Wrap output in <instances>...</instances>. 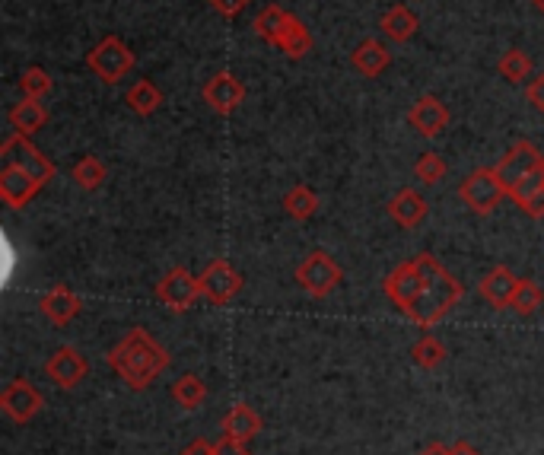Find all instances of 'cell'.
<instances>
[{
	"mask_svg": "<svg viewBox=\"0 0 544 455\" xmlns=\"http://www.w3.org/2000/svg\"><path fill=\"white\" fill-rule=\"evenodd\" d=\"M0 160L10 163V166L26 169V172L35 175V179H39L42 185L55 179V163H51L48 156L32 144V137H26V134H16V131H13V134L4 140V147H0Z\"/></svg>",
	"mask_w": 544,
	"mask_h": 455,
	"instance_id": "6",
	"label": "cell"
},
{
	"mask_svg": "<svg viewBox=\"0 0 544 455\" xmlns=\"http://www.w3.org/2000/svg\"><path fill=\"white\" fill-rule=\"evenodd\" d=\"M201 293V277H195L188 268H172L160 277L156 284V300L172 312H185L198 303Z\"/></svg>",
	"mask_w": 544,
	"mask_h": 455,
	"instance_id": "7",
	"label": "cell"
},
{
	"mask_svg": "<svg viewBox=\"0 0 544 455\" xmlns=\"http://www.w3.org/2000/svg\"><path fill=\"white\" fill-rule=\"evenodd\" d=\"M70 179H74L83 191H96V188H102L105 179H109V169H105V163L96 160V156H83V160H77L74 169H70Z\"/></svg>",
	"mask_w": 544,
	"mask_h": 455,
	"instance_id": "28",
	"label": "cell"
},
{
	"mask_svg": "<svg viewBox=\"0 0 544 455\" xmlns=\"http://www.w3.org/2000/svg\"><path fill=\"white\" fill-rule=\"evenodd\" d=\"M204 102L214 109L217 115H233L239 105L245 102V86L239 77H233L230 70H220V74H214L201 90Z\"/></svg>",
	"mask_w": 544,
	"mask_h": 455,
	"instance_id": "12",
	"label": "cell"
},
{
	"mask_svg": "<svg viewBox=\"0 0 544 455\" xmlns=\"http://www.w3.org/2000/svg\"><path fill=\"white\" fill-rule=\"evenodd\" d=\"M287 20H290V10L271 4V7H265V10L258 13V20H255V35H258L261 42L274 45V39L280 35V29H284Z\"/></svg>",
	"mask_w": 544,
	"mask_h": 455,
	"instance_id": "31",
	"label": "cell"
},
{
	"mask_svg": "<svg viewBox=\"0 0 544 455\" xmlns=\"http://www.w3.org/2000/svg\"><path fill=\"white\" fill-rule=\"evenodd\" d=\"M220 427H223V436H233V440L249 443L261 430H265V420H261V414L255 408H249V405H233L230 411L223 414Z\"/></svg>",
	"mask_w": 544,
	"mask_h": 455,
	"instance_id": "19",
	"label": "cell"
},
{
	"mask_svg": "<svg viewBox=\"0 0 544 455\" xmlns=\"http://www.w3.org/2000/svg\"><path fill=\"white\" fill-rule=\"evenodd\" d=\"M42 315L51 322V325H70L80 315V309H83V303H80V296L70 290V287H64V284H55L51 287L45 296H42Z\"/></svg>",
	"mask_w": 544,
	"mask_h": 455,
	"instance_id": "17",
	"label": "cell"
},
{
	"mask_svg": "<svg viewBox=\"0 0 544 455\" xmlns=\"http://www.w3.org/2000/svg\"><path fill=\"white\" fill-rule=\"evenodd\" d=\"M214 446H217V455H252L249 452V443L233 440V436H220Z\"/></svg>",
	"mask_w": 544,
	"mask_h": 455,
	"instance_id": "35",
	"label": "cell"
},
{
	"mask_svg": "<svg viewBox=\"0 0 544 455\" xmlns=\"http://www.w3.org/2000/svg\"><path fill=\"white\" fill-rule=\"evenodd\" d=\"M169 350L156 341L147 328H131L125 338H121L112 350H109V366L112 373L128 382V389L140 392L147 389L150 382L160 379L169 370Z\"/></svg>",
	"mask_w": 544,
	"mask_h": 455,
	"instance_id": "2",
	"label": "cell"
},
{
	"mask_svg": "<svg viewBox=\"0 0 544 455\" xmlns=\"http://www.w3.org/2000/svg\"><path fill=\"white\" fill-rule=\"evenodd\" d=\"M525 99H529V105H532L535 112L544 115V74L529 80V86H525Z\"/></svg>",
	"mask_w": 544,
	"mask_h": 455,
	"instance_id": "34",
	"label": "cell"
},
{
	"mask_svg": "<svg viewBox=\"0 0 544 455\" xmlns=\"http://www.w3.org/2000/svg\"><path fill=\"white\" fill-rule=\"evenodd\" d=\"M179 455H217V446L207 443V440H195V443H188Z\"/></svg>",
	"mask_w": 544,
	"mask_h": 455,
	"instance_id": "37",
	"label": "cell"
},
{
	"mask_svg": "<svg viewBox=\"0 0 544 455\" xmlns=\"http://www.w3.org/2000/svg\"><path fill=\"white\" fill-rule=\"evenodd\" d=\"M414 175H417V182H420V185L433 188V185H440V182L446 179V175H449V166H446V160H443L440 153L427 150V153H420V156H417Z\"/></svg>",
	"mask_w": 544,
	"mask_h": 455,
	"instance_id": "29",
	"label": "cell"
},
{
	"mask_svg": "<svg viewBox=\"0 0 544 455\" xmlns=\"http://www.w3.org/2000/svg\"><path fill=\"white\" fill-rule=\"evenodd\" d=\"M45 376L55 382L58 389H77V385L90 376V360H86L77 347L64 344L45 360Z\"/></svg>",
	"mask_w": 544,
	"mask_h": 455,
	"instance_id": "10",
	"label": "cell"
},
{
	"mask_svg": "<svg viewBox=\"0 0 544 455\" xmlns=\"http://www.w3.org/2000/svg\"><path fill=\"white\" fill-rule=\"evenodd\" d=\"M169 395H172V401H175V405H179L182 411H198V408L204 405V398H207V385H204L201 376L185 373V376H179V379L172 382Z\"/></svg>",
	"mask_w": 544,
	"mask_h": 455,
	"instance_id": "24",
	"label": "cell"
},
{
	"mask_svg": "<svg viewBox=\"0 0 544 455\" xmlns=\"http://www.w3.org/2000/svg\"><path fill=\"white\" fill-rule=\"evenodd\" d=\"M452 449V455H481V449H475L468 440H459V443H452L449 446Z\"/></svg>",
	"mask_w": 544,
	"mask_h": 455,
	"instance_id": "38",
	"label": "cell"
},
{
	"mask_svg": "<svg viewBox=\"0 0 544 455\" xmlns=\"http://www.w3.org/2000/svg\"><path fill=\"white\" fill-rule=\"evenodd\" d=\"M417 455H452V449H449V446H443V443H430L427 449H420Z\"/></svg>",
	"mask_w": 544,
	"mask_h": 455,
	"instance_id": "39",
	"label": "cell"
},
{
	"mask_svg": "<svg viewBox=\"0 0 544 455\" xmlns=\"http://www.w3.org/2000/svg\"><path fill=\"white\" fill-rule=\"evenodd\" d=\"M350 64H354V70L360 77H379L389 70L392 64V51L385 48L379 39H363L357 48H354V55H350Z\"/></svg>",
	"mask_w": 544,
	"mask_h": 455,
	"instance_id": "18",
	"label": "cell"
},
{
	"mask_svg": "<svg viewBox=\"0 0 544 455\" xmlns=\"http://www.w3.org/2000/svg\"><path fill=\"white\" fill-rule=\"evenodd\" d=\"M459 198H462V204H468L471 214L487 217L503 204L506 188L497 179L494 169H475L471 175H465V182L459 185Z\"/></svg>",
	"mask_w": 544,
	"mask_h": 455,
	"instance_id": "5",
	"label": "cell"
},
{
	"mask_svg": "<svg viewBox=\"0 0 544 455\" xmlns=\"http://www.w3.org/2000/svg\"><path fill=\"white\" fill-rule=\"evenodd\" d=\"M242 274L230 265L226 258H214L201 274V293L207 296L214 306H226L230 300H236L242 290Z\"/></svg>",
	"mask_w": 544,
	"mask_h": 455,
	"instance_id": "9",
	"label": "cell"
},
{
	"mask_svg": "<svg viewBox=\"0 0 544 455\" xmlns=\"http://www.w3.org/2000/svg\"><path fill=\"white\" fill-rule=\"evenodd\" d=\"M414 258L420 265V280H417V290L411 296V303L401 312H405L414 325L433 328L436 322H443L446 315L459 306L465 287H462V280L455 274H449L443 268V261L433 258L430 252H420Z\"/></svg>",
	"mask_w": 544,
	"mask_h": 455,
	"instance_id": "1",
	"label": "cell"
},
{
	"mask_svg": "<svg viewBox=\"0 0 544 455\" xmlns=\"http://www.w3.org/2000/svg\"><path fill=\"white\" fill-rule=\"evenodd\" d=\"M532 7H535L538 13H544V0H532Z\"/></svg>",
	"mask_w": 544,
	"mask_h": 455,
	"instance_id": "40",
	"label": "cell"
},
{
	"mask_svg": "<svg viewBox=\"0 0 544 455\" xmlns=\"http://www.w3.org/2000/svg\"><path fill=\"white\" fill-rule=\"evenodd\" d=\"M125 102L131 105L134 115L150 118L163 105V93H160V86H156L153 80H137L131 90H128V99Z\"/></svg>",
	"mask_w": 544,
	"mask_h": 455,
	"instance_id": "26",
	"label": "cell"
},
{
	"mask_svg": "<svg viewBox=\"0 0 544 455\" xmlns=\"http://www.w3.org/2000/svg\"><path fill=\"white\" fill-rule=\"evenodd\" d=\"M446 357H449V347L436 335H424L411 347V360L420 366V370H436V366L446 363Z\"/></svg>",
	"mask_w": 544,
	"mask_h": 455,
	"instance_id": "27",
	"label": "cell"
},
{
	"mask_svg": "<svg viewBox=\"0 0 544 455\" xmlns=\"http://www.w3.org/2000/svg\"><path fill=\"white\" fill-rule=\"evenodd\" d=\"M408 125L420 134V137H440L449 128V109L443 99L436 96H420L411 112H408Z\"/></svg>",
	"mask_w": 544,
	"mask_h": 455,
	"instance_id": "13",
	"label": "cell"
},
{
	"mask_svg": "<svg viewBox=\"0 0 544 455\" xmlns=\"http://www.w3.org/2000/svg\"><path fill=\"white\" fill-rule=\"evenodd\" d=\"M510 198L522 214L541 220L544 217V166L535 169L532 175H525L516 188H510Z\"/></svg>",
	"mask_w": 544,
	"mask_h": 455,
	"instance_id": "20",
	"label": "cell"
},
{
	"mask_svg": "<svg viewBox=\"0 0 544 455\" xmlns=\"http://www.w3.org/2000/svg\"><path fill=\"white\" fill-rule=\"evenodd\" d=\"M541 166H544V156L538 153V147L532 144V140H516V144L500 156V163L494 166V172H497V179L503 182L506 195H510V188H516L525 175H532Z\"/></svg>",
	"mask_w": 544,
	"mask_h": 455,
	"instance_id": "8",
	"label": "cell"
},
{
	"mask_svg": "<svg viewBox=\"0 0 544 455\" xmlns=\"http://www.w3.org/2000/svg\"><path fill=\"white\" fill-rule=\"evenodd\" d=\"M344 280V271L335 258H331L328 252L315 249L309 252L300 268H296V284H300L309 296H315V300H325V296H331Z\"/></svg>",
	"mask_w": 544,
	"mask_h": 455,
	"instance_id": "3",
	"label": "cell"
},
{
	"mask_svg": "<svg viewBox=\"0 0 544 455\" xmlns=\"http://www.w3.org/2000/svg\"><path fill=\"white\" fill-rule=\"evenodd\" d=\"M516 287H519V277L510 268H506V265H497V268H490L481 277L478 293H481V300L490 309H510L513 296H516Z\"/></svg>",
	"mask_w": 544,
	"mask_h": 455,
	"instance_id": "15",
	"label": "cell"
},
{
	"mask_svg": "<svg viewBox=\"0 0 544 455\" xmlns=\"http://www.w3.org/2000/svg\"><path fill=\"white\" fill-rule=\"evenodd\" d=\"M382 32L389 35L392 42H398V45H405V42H411L414 35H417V29H420V20H417V13L408 7V4H395V7H389L385 10V16H382Z\"/></svg>",
	"mask_w": 544,
	"mask_h": 455,
	"instance_id": "21",
	"label": "cell"
},
{
	"mask_svg": "<svg viewBox=\"0 0 544 455\" xmlns=\"http://www.w3.org/2000/svg\"><path fill=\"white\" fill-rule=\"evenodd\" d=\"M271 48H277V51H284L287 58H303V55H309L312 51V35H309V29L296 20V16L290 13V20H287V26L280 29V35L274 39V45Z\"/></svg>",
	"mask_w": 544,
	"mask_h": 455,
	"instance_id": "23",
	"label": "cell"
},
{
	"mask_svg": "<svg viewBox=\"0 0 544 455\" xmlns=\"http://www.w3.org/2000/svg\"><path fill=\"white\" fill-rule=\"evenodd\" d=\"M319 207H322V201H319V195H315L309 185H293L284 195V210L293 220H300V223L312 220L315 214H319Z\"/></svg>",
	"mask_w": 544,
	"mask_h": 455,
	"instance_id": "25",
	"label": "cell"
},
{
	"mask_svg": "<svg viewBox=\"0 0 544 455\" xmlns=\"http://www.w3.org/2000/svg\"><path fill=\"white\" fill-rule=\"evenodd\" d=\"M510 309L519 312V315H535L538 309H544V290H541V284H535V280H529V277H519V287H516V296H513Z\"/></svg>",
	"mask_w": 544,
	"mask_h": 455,
	"instance_id": "30",
	"label": "cell"
},
{
	"mask_svg": "<svg viewBox=\"0 0 544 455\" xmlns=\"http://www.w3.org/2000/svg\"><path fill=\"white\" fill-rule=\"evenodd\" d=\"M210 7H214L217 13H223V16H239L245 7L252 4V0H207Z\"/></svg>",
	"mask_w": 544,
	"mask_h": 455,
	"instance_id": "36",
	"label": "cell"
},
{
	"mask_svg": "<svg viewBox=\"0 0 544 455\" xmlns=\"http://www.w3.org/2000/svg\"><path fill=\"white\" fill-rule=\"evenodd\" d=\"M385 210H389V217L401 226V230H417L420 223H424L427 217V198L420 195V191L414 188H401L392 195V201L385 204Z\"/></svg>",
	"mask_w": 544,
	"mask_h": 455,
	"instance_id": "16",
	"label": "cell"
},
{
	"mask_svg": "<svg viewBox=\"0 0 544 455\" xmlns=\"http://www.w3.org/2000/svg\"><path fill=\"white\" fill-rule=\"evenodd\" d=\"M0 408H4V414L13 420V424H29V420L45 408V398L32 382L13 379V382H7V389L0 392Z\"/></svg>",
	"mask_w": 544,
	"mask_h": 455,
	"instance_id": "11",
	"label": "cell"
},
{
	"mask_svg": "<svg viewBox=\"0 0 544 455\" xmlns=\"http://www.w3.org/2000/svg\"><path fill=\"white\" fill-rule=\"evenodd\" d=\"M497 70H500V77L506 83H522V80H529V74H532V61L522 48H510V51H503Z\"/></svg>",
	"mask_w": 544,
	"mask_h": 455,
	"instance_id": "32",
	"label": "cell"
},
{
	"mask_svg": "<svg viewBox=\"0 0 544 455\" xmlns=\"http://www.w3.org/2000/svg\"><path fill=\"white\" fill-rule=\"evenodd\" d=\"M86 67H90L102 83L115 86L134 70V51L121 42L118 35H109V39H102L90 55H86Z\"/></svg>",
	"mask_w": 544,
	"mask_h": 455,
	"instance_id": "4",
	"label": "cell"
},
{
	"mask_svg": "<svg viewBox=\"0 0 544 455\" xmlns=\"http://www.w3.org/2000/svg\"><path fill=\"white\" fill-rule=\"evenodd\" d=\"M45 121H48V112H45L42 99H26L23 96V102H16L10 109V125H13L16 134H26V137L39 134L45 128Z\"/></svg>",
	"mask_w": 544,
	"mask_h": 455,
	"instance_id": "22",
	"label": "cell"
},
{
	"mask_svg": "<svg viewBox=\"0 0 544 455\" xmlns=\"http://www.w3.org/2000/svg\"><path fill=\"white\" fill-rule=\"evenodd\" d=\"M20 93L26 99H45L51 93V77L45 67H26L20 74Z\"/></svg>",
	"mask_w": 544,
	"mask_h": 455,
	"instance_id": "33",
	"label": "cell"
},
{
	"mask_svg": "<svg viewBox=\"0 0 544 455\" xmlns=\"http://www.w3.org/2000/svg\"><path fill=\"white\" fill-rule=\"evenodd\" d=\"M39 191H42V182L26 169L10 166V163L0 166V198H4L7 207H23L39 195Z\"/></svg>",
	"mask_w": 544,
	"mask_h": 455,
	"instance_id": "14",
	"label": "cell"
}]
</instances>
